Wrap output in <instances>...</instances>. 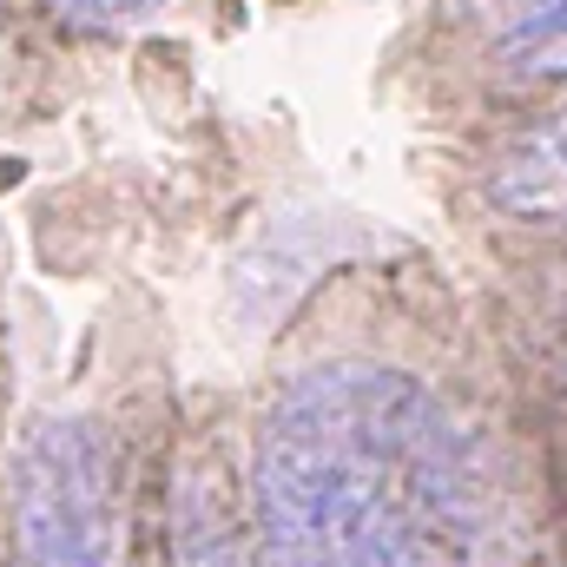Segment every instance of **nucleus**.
<instances>
[{"label":"nucleus","instance_id":"nucleus-1","mask_svg":"<svg viewBox=\"0 0 567 567\" xmlns=\"http://www.w3.org/2000/svg\"><path fill=\"white\" fill-rule=\"evenodd\" d=\"M265 567H468L475 455L455 416L383 363L290 377L258 429Z\"/></svg>","mask_w":567,"mask_h":567},{"label":"nucleus","instance_id":"nucleus-2","mask_svg":"<svg viewBox=\"0 0 567 567\" xmlns=\"http://www.w3.org/2000/svg\"><path fill=\"white\" fill-rule=\"evenodd\" d=\"M27 567H126L106 435L80 416L40 423L13 475Z\"/></svg>","mask_w":567,"mask_h":567},{"label":"nucleus","instance_id":"nucleus-3","mask_svg":"<svg viewBox=\"0 0 567 567\" xmlns=\"http://www.w3.org/2000/svg\"><path fill=\"white\" fill-rule=\"evenodd\" d=\"M488 198L515 218H561L567 225V106L535 120L528 133H515V145L488 172Z\"/></svg>","mask_w":567,"mask_h":567},{"label":"nucleus","instance_id":"nucleus-4","mask_svg":"<svg viewBox=\"0 0 567 567\" xmlns=\"http://www.w3.org/2000/svg\"><path fill=\"white\" fill-rule=\"evenodd\" d=\"M502 66L522 80H567V0H522L502 27Z\"/></svg>","mask_w":567,"mask_h":567},{"label":"nucleus","instance_id":"nucleus-5","mask_svg":"<svg viewBox=\"0 0 567 567\" xmlns=\"http://www.w3.org/2000/svg\"><path fill=\"white\" fill-rule=\"evenodd\" d=\"M158 7L165 0H47V13L73 33H126V27L152 20Z\"/></svg>","mask_w":567,"mask_h":567}]
</instances>
